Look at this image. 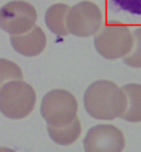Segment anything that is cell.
Here are the masks:
<instances>
[{
	"instance_id": "5b68a950",
	"label": "cell",
	"mask_w": 141,
	"mask_h": 152,
	"mask_svg": "<svg viewBox=\"0 0 141 152\" xmlns=\"http://www.w3.org/2000/svg\"><path fill=\"white\" fill-rule=\"evenodd\" d=\"M103 15L100 8L90 1H82L68 9L65 18L69 34L86 38L100 30Z\"/></svg>"
},
{
	"instance_id": "9a60e30c",
	"label": "cell",
	"mask_w": 141,
	"mask_h": 152,
	"mask_svg": "<svg viewBox=\"0 0 141 152\" xmlns=\"http://www.w3.org/2000/svg\"><path fill=\"white\" fill-rule=\"evenodd\" d=\"M0 152H2V148H1V147H0Z\"/></svg>"
},
{
	"instance_id": "52a82bcc",
	"label": "cell",
	"mask_w": 141,
	"mask_h": 152,
	"mask_svg": "<svg viewBox=\"0 0 141 152\" xmlns=\"http://www.w3.org/2000/svg\"><path fill=\"white\" fill-rule=\"evenodd\" d=\"M86 152H122L126 145L123 132L112 124L89 128L83 141Z\"/></svg>"
},
{
	"instance_id": "8992f818",
	"label": "cell",
	"mask_w": 141,
	"mask_h": 152,
	"mask_svg": "<svg viewBox=\"0 0 141 152\" xmlns=\"http://www.w3.org/2000/svg\"><path fill=\"white\" fill-rule=\"evenodd\" d=\"M37 17V11L32 4L14 0L0 8V28L11 35L23 34L35 26Z\"/></svg>"
},
{
	"instance_id": "3957f363",
	"label": "cell",
	"mask_w": 141,
	"mask_h": 152,
	"mask_svg": "<svg viewBox=\"0 0 141 152\" xmlns=\"http://www.w3.org/2000/svg\"><path fill=\"white\" fill-rule=\"evenodd\" d=\"M134 39L127 25L117 20L108 21L100 33L94 37L95 49L108 60L124 58L130 53Z\"/></svg>"
},
{
	"instance_id": "30bf717a",
	"label": "cell",
	"mask_w": 141,
	"mask_h": 152,
	"mask_svg": "<svg viewBox=\"0 0 141 152\" xmlns=\"http://www.w3.org/2000/svg\"><path fill=\"white\" fill-rule=\"evenodd\" d=\"M47 132L50 139L59 145H70L74 143L82 133L81 121L76 118L72 122L63 127H53L47 125Z\"/></svg>"
},
{
	"instance_id": "8fae6325",
	"label": "cell",
	"mask_w": 141,
	"mask_h": 152,
	"mask_svg": "<svg viewBox=\"0 0 141 152\" xmlns=\"http://www.w3.org/2000/svg\"><path fill=\"white\" fill-rule=\"evenodd\" d=\"M69 9L66 4L57 3L50 6L45 13V24L52 33L57 36H67L69 34L65 23L66 14Z\"/></svg>"
},
{
	"instance_id": "7a4b0ae2",
	"label": "cell",
	"mask_w": 141,
	"mask_h": 152,
	"mask_svg": "<svg viewBox=\"0 0 141 152\" xmlns=\"http://www.w3.org/2000/svg\"><path fill=\"white\" fill-rule=\"evenodd\" d=\"M36 100L33 87L22 80H11L0 89V112L11 119L28 117L34 110Z\"/></svg>"
},
{
	"instance_id": "277c9868",
	"label": "cell",
	"mask_w": 141,
	"mask_h": 152,
	"mask_svg": "<svg viewBox=\"0 0 141 152\" xmlns=\"http://www.w3.org/2000/svg\"><path fill=\"white\" fill-rule=\"evenodd\" d=\"M78 102L70 91L53 90L44 95L40 105V115L53 127H63L77 118Z\"/></svg>"
},
{
	"instance_id": "4fadbf2b",
	"label": "cell",
	"mask_w": 141,
	"mask_h": 152,
	"mask_svg": "<svg viewBox=\"0 0 141 152\" xmlns=\"http://www.w3.org/2000/svg\"><path fill=\"white\" fill-rule=\"evenodd\" d=\"M134 45L131 52L123 58V62L128 66L141 69V26L132 32Z\"/></svg>"
},
{
	"instance_id": "6da1fadb",
	"label": "cell",
	"mask_w": 141,
	"mask_h": 152,
	"mask_svg": "<svg viewBox=\"0 0 141 152\" xmlns=\"http://www.w3.org/2000/svg\"><path fill=\"white\" fill-rule=\"evenodd\" d=\"M86 112L98 121H112L126 110L127 97L123 90L110 80H97L86 88L84 94Z\"/></svg>"
},
{
	"instance_id": "9c48e42d",
	"label": "cell",
	"mask_w": 141,
	"mask_h": 152,
	"mask_svg": "<svg viewBox=\"0 0 141 152\" xmlns=\"http://www.w3.org/2000/svg\"><path fill=\"white\" fill-rule=\"evenodd\" d=\"M121 89L126 94L127 107L120 118L128 122H141V84H127Z\"/></svg>"
},
{
	"instance_id": "7c38bea8",
	"label": "cell",
	"mask_w": 141,
	"mask_h": 152,
	"mask_svg": "<svg viewBox=\"0 0 141 152\" xmlns=\"http://www.w3.org/2000/svg\"><path fill=\"white\" fill-rule=\"evenodd\" d=\"M21 69L10 60L0 58V89L5 83L11 80H22Z\"/></svg>"
},
{
	"instance_id": "ba28073f",
	"label": "cell",
	"mask_w": 141,
	"mask_h": 152,
	"mask_svg": "<svg viewBox=\"0 0 141 152\" xmlns=\"http://www.w3.org/2000/svg\"><path fill=\"white\" fill-rule=\"evenodd\" d=\"M11 45L17 53L26 57H35L45 48L46 36L41 28L35 25L23 34L12 35Z\"/></svg>"
},
{
	"instance_id": "5bb4252c",
	"label": "cell",
	"mask_w": 141,
	"mask_h": 152,
	"mask_svg": "<svg viewBox=\"0 0 141 152\" xmlns=\"http://www.w3.org/2000/svg\"><path fill=\"white\" fill-rule=\"evenodd\" d=\"M1 148H2V152H17L14 149L9 148V147H1Z\"/></svg>"
}]
</instances>
